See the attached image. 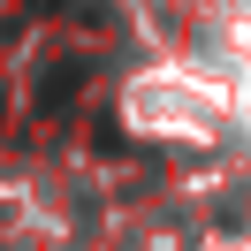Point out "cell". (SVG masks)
Instances as JSON below:
<instances>
[{
  "mask_svg": "<svg viewBox=\"0 0 251 251\" xmlns=\"http://www.w3.org/2000/svg\"><path fill=\"white\" fill-rule=\"evenodd\" d=\"M23 8H61V0H23Z\"/></svg>",
  "mask_w": 251,
  "mask_h": 251,
  "instance_id": "1",
  "label": "cell"
}]
</instances>
